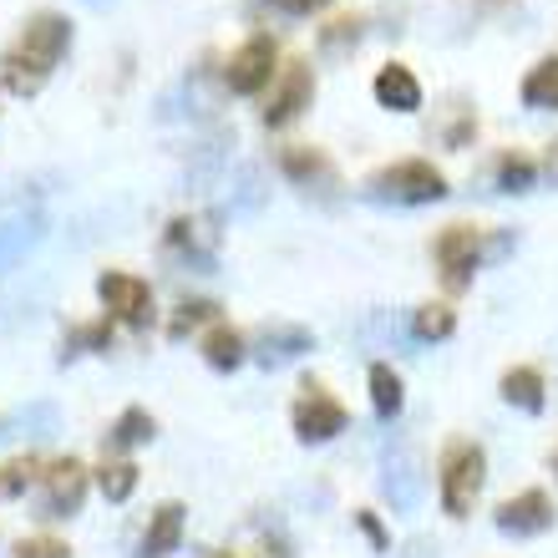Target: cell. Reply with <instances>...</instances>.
<instances>
[{
    "mask_svg": "<svg viewBox=\"0 0 558 558\" xmlns=\"http://www.w3.org/2000/svg\"><path fill=\"white\" fill-rule=\"evenodd\" d=\"M544 173H548V183H558V137L548 143V153H544Z\"/></svg>",
    "mask_w": 558,
    "mask_h": 558,
    "instance_id": "35",
    "label": "cell"
},
{
    "mask_svg": "<svg viewBox=\"0 0 558 558\" xmlns=\"http://www.w3.org/2000/svg\"><path fill=\"white\" fill-rule=\"evenodd\" d=\"M168 244L178 254H189L193 265H214V250H219V219L214 214H183V219L168 223Z\"/></svg>",
    "mask_w": 558,
    "mask_h": 558,
    "instance_id": "13",
    "label": "cell"
},
{
    "mask_svg": "<svg viewBox=\"0 0 558 558\" xmlns=\"http://www.w3.org/2000/svg\"><path fill=\"white\" fill-rule=\"evenodd\" d=\"M204 361L214 371H234L244 361V336H239L234 325H214L204 336Z\"/></svg>",
    "mask_w": 558,
    "mask_h": 558,
    "instance_id": "22",
    "label": "cell"
},
{
    "mask_svg": "<svg viewBox=\"0 0 558 558\" xmlns=\"http://www.w3.org/2000/svg\"><path fill=\"white\" fill-rule=\"evenodd\" d=\"M487 483V457L477 441H452L441 452V508L447 518H468Z\"/></svg>",
    "mask_w": 558,
    "mask_h": 558,
    "instance_id": "3",
    "label": "cell"
},
{
    "mask_svg": "<svg viewBox=\"0 0 558 558\" xmlns=\"http://www.w3.org/2000/svg\"><path fill=\"white\" fill-rule=\"evenodd\" d=\"M554 472H558V452H554Z\"/></svg>",
    "mask_w": 558,
    "mask_h": 558,
    "instance_id": "36",
    "label": "cell"
},
{
    "mask_svg": "<svg viewBox=\"0 0 558 558\" xmlns=\"http://www.w3.org/2000/svg\"><path fill=\"white\" fill-rule=\"evenodd\" d=\"M214 310H219V305H214V300H193V305H183V310H178V320L168 325V336H173V340H183V336H189V330H193V325L214 320Z\"/></svg>",
    "mask_w": 558,
    "mask_h": 558,
    "instance_id": "29",
    "label": "cell"
},
{
    "mask_svg": "<svg viewBox=\"0 0 558 558\" xmlns=\"http://www.w3.org/2000/svg\"><path fill=\"white\" fill-rule=\"evenodd\" d=\"M361 26H366L361 15H345V21H336V26L320 31V46H325V51H345V46L361 41Z\"/></svg>",
    "mask_w": 558,
    "mask_h": 558,
    "instance_id": "28",
    "label": "cell"
},
{
    "mask_svg": "<svg viewBox=\"0 0 558 558\" xmlns=\"http://www.w3.org/2000/svg\"><path fill=\"white\" fill-rule=\"evenodd\" d=\"M147 437H153V416H147L143 407H128V412L112 422V432H107V447H112V452H128V447H143Z\"/></svg>",
    "mask_w": 558,
    "mask_h": 558,
    "instance_id": "23",
    "label": "cell"
},
{
    "mask_svg": "<svg viewBox=\"0 0 558 558\" xmlns=\"http://www.w3.org/2000/svg\"><path fill=\"white\" fill-rule=\"evenodd\" d=\"M426 493V477H422V457L412 447H391L381 457V498L397 508V513H412L416 502Z\"/></svg>",
    "mask_w": 558,
    "mask_h": 558,
    "instance_id": "7",
    "label": "cell"
},
{
    "mask_svg": "<svg viewBox=\"0 0 558 558\" xmlns=\"http://www.w3.org/2000/svg\"><path fill=\"white\" fill-rule=\"evenodd\" d=\"M351 426V412L340 407L330 391L320 386H305V397L294 401V437L300 441H330Z\"/></svg>",
    "mask_w": 558,
    "mask_h": 558,
    "instance_id": "6",
    "label": "cell"
},
{
    "mask_svg": "<svg viewBox=\"0 0 558 558\" xmlns=\"http://www.w3.org/2000/svg\"><path fill=\"white\" fill-rule=\"evenodd\" d=\"M41 518H72L76 508H82V498H87V468L76 462V457H61V462H51V468L41 472Z\"/></svg>",
    "mask_w": 558,
    "mask_h": 558,
    "instance_id": "9",
    "label": "cell"
},
{
    "mask_svg": "<svg viewBox=\"0 0 558 558\" xmlns=\"http://www.w3.org/2000/svg\"><path fill=\"white\" fill-rule=\"evenodd\" d=\"M523 107H533V112L558 107V57H544L529 76H523Z\"/></svg>",
    "mask_w": 558,
    "mask_h": 558,
    "instance_id": "21",
    "label": "cell"
},
{
    "mask_svg": "<svg viewBox=\"0 0 558 558\" xmlns=\"http://www.w3.org/2000/svg\"><path fill=\"white\" fill-rule=\"evenodd\" d=\"M97 294H102L107 315H118V320H122V325H133V330H143V325L153 320V290H147L143 279L118 275V269H107V275L97 279Z\"/></svg>",
    "mask_w": 558,
    "mask_h": 558,
    "instance_id": "8",
    "label": "cell"
},
{
    "mask_svg": "<svg viewBox=\"0 0 558 558\" xmlns=\"http://www.w3.org/2000/svg\"><path fill=\"white\" fill-rule=\"evenodd\" d=\"M432 254H437L441 284H447V290H468L472 275H477V265H483V234L468 229V223H452V229H441L437 234Z\"/></svg>",
    "mask_w": 558,
    "mask_h": 558,
    "instance_id": "4",
    "label": "cell"
},
{
    "mask_svg": "<svg viewBox=\"0 0 558 558\" xmlns=\"http://www.w3.org/2000/svg\"><path fill=\"white\" fill-rule=\"evenodd\" d=\"M36 239H41V214H15L0 223V269L21 265L36 250Z\"/></svg>",
    "mask_w": 558,
    "mask_h": 558,
    "instance_id": "18",
    "label": "cell"
},
{
    "mask_svg": "<svg viewBox=\"0 0 558 558\" xmlns=\"http://www.w3.org/2000/svg\"><path fill=\"white\" fill-rule=\"evenodd\" d=\"M265 5H275L279 15H310V11H320V5H330V0H265Z\"/></svg>",
    "mask_w": 558,
    "mask_h": 558,
    "instance_id": "32",
    "label": "cell"
},
{
    "mask_svg": "<svg viewBox=\"0 0 558 558\" xmlns=\"http://www.w3.org/2000/svg\"><path fill=\"white\" fill-rule=\"evenodd\" d=\"M457 330V315L447 305H422L412 315V340H422V345H437V340H447Z\"/></svg>",
    "mask_w": 558,
    "mask_h": 558,
    "instance_id": "25",
    "label": "cell"
},
{
    "mask_svg": "<svg viewBox=\"0 0 558 558\" xmlns=\"http://www.w3.org/2000/svg\"><path fill=\"white\" fill-rule=\"evenodd\" d=\"M178 538H183V502H162L153 523H147L143 544H137V558H168L178 548Z\"/></svg>",
    "mask_w": 558,
    "mask_h": 558,
    "instance_id": "17",
    "label": "cell"
},
{
    "mask_svg": "<svg viewBox=\"0 0 558 558\" xmlns=\"http://www.w3.org/2000/svg\"><path fill=\"white\" fill-rule=\"evenodd\" d=\"M493 523H498V533H508V538H538V533L554 529V502H548V493L529 487V493H518V498L502 502Z\"/></svg>",
    "mask_w": 558,
    "mask_h": 558,
    "instance_id": "11",
    "label": "cell"
},
{
    "mask_svg": "<svg viewBox=\"0 0 558 558\" xmlns=\"http://www.w3.org/2000/svg\"><path fill=\"white\" fill-rule=\"evenodd\" d=\"M15 558H72V548L61 544V538H26V544L15 548Z\"/></svg>",
    "mask_w": 558,
    "mask_h": 558,
    "instance_id": "31",
    "label": "cell"
},
{
    "mask_svg": "<svg viewBox=\"0 0 558 558\" xmlns=\"http://www.w3.org/2000/svg\"><path fill=\"white\" fill-rule=\"evenodd\" d=\"M533 178H538V168H533L523 153H502V158L493 162V183H498V193H529Z\"/></svg>",
    "mask_w": 558,
    "mask_h": 558,
    "instance_id": "24",
    "label": "cell"
},
{
    "mask_svg": "<svg viewBox=\"0 0 558 558\" xmlns=\"http://www.w3.org/2000/svg\"><path fill=\"white\" fill-rule=\"evenodd\" d=\"M82 345H87V351H107V345H112V325H82V330H72V340H66V351L61 355H76L82 351Z\"/></svg>",
    "mask_w": 558,
    "mask_h": 558,
    "instance_id": "30",
    "label": "cell"
},
{
    "mask_svg": "<svg viewBox=\"0 0 558 558\" xmlns=\"http://www.w3.org/2000/svg\"><path fill=\"white\" fill-rule=\"evenodd\" d=\"M66 46H72V21H66V15H57V11L31 15L26 31H21V41L0 57V82H5V92L36 97V92L51 82L57 61L66 57Z\"/></svg>",
    "mask_w": 558,
    "mask_h": 558,
    "instance_id": "1",
    "label": "cell"
},
{
    "mask_svg": "<svg viewBox=\"0 0 558 558\" xmlns=\"http://www.w3.org/2000/svg\"><path fill=\"white\" fill-rule=\"evenodd\" d=\"M366 381H371V407H376V416H381V422H397L401 407H407V397H401V376L386 366V361H376Z\"/></svg>",
    "mask_w": 558,
    "mask_h": 558,
    "instance_id": "20",
    "label": "cell"
},
{
    "mask_svg": "<svg viewBox=\"0 0 558 558\" xmlns=\"http://www.w3.org/2000/svg\"><path fill=\"white\" fill-rule=\"evenodd\" d=\"M355 523H361V533H366V538H371V544H376V548H381V554H391V544H386V529H381V523H376V518H371V513H361V518H355Z\"/></svg>",
    "mask_w": 558,
    "mask_h": 558,
    "instance_id": "33",
    "label": "cell"
},
{
    "mask_svg": "<svg viewBox=\"0 0 558 558\" xmlns=\"http://www.w3.org/2000/svg\"><path fill=\"white\" fill-rule=\"evenodd\" d=\"M97 483H102V498L107 502H128V498H133V487H137V468H133V462H107Z\"/></svg>",
    "mask_w": 558,
    "mask_h": 558,
    "instance_id": "26",
    "label": "cell"
},
{
    "mask_svg": "<svg viewBox=\"0 0 558 558\" xmlns=\"http://www.w3.org/2000/svg\"><path fill=\"white\" fill-rule=\"evenodd\" d=\"M219 558H294V554L269 523H244V529L219 548Z\"/></svg>",
    "mask_w": 558,
    "mask_h": 558,
    "instance_id": "16",
    "label": "cell"
},
{
    "mask_svg": "<svg viewBox=\"0 0 558 558\" xmlns=\"http://www.w3.org/2000/svg\"><path fill=\"white\" fill-rule=\"evenodd\" d=\"M275 61H279V46L269 41V36H250V41L229 57V66H223V87L239 92V97L265 92L269 76H275Z\"/></svg>",
    "mask_w": 558,
    "mask_h": 558,
    "instance_id": "5",
    "label": "cell"
},
{
    "mask_svg": "<svg viewBox=\"0 0 558 558\" xmlns=\"http://www.w3.org/2000/svg\"><path fill=\"white\" fill-rule=\"evenodd\" d=\"M279 168H284V178H290L294 189L315 193V198H336V189H340L336 162L325 158L320 147H284V158H279Z\"/></svg>",
    "mask_w": 558,
    "mask_h": 558,
    "instance_id": "12",
    "label": "cell"
},
{
    "mask_svg": "<svg viewBox=\"0 0 558 558\" xmlns=\"http://www.w3.org/2000/svg\"><path fill=\"white\" fill-rule=\"evenodd\" d=\"M502 401H513L518 412H544V371L513 366L502 376Z\"/></svg>",
    "mask_w": 558,
    "mask_h": 558,
    "instance_id": "19",
    "label": "cell"
},
{
    "mask_svg": "<svg viewBox=\"0 0 558 558\" xmlns=\"http://www.w3.org/2000/svg\"><path fill=\"white\" fill-rule=\"evenodd\" d=\"M371 92H376V102H381L386 112H416V107H422V82H416L412 66H401V61L381 66L376 82H371Z\"/></svg>",
    "mask_w": 558,
    "mask_h": 558,
    "instance_id": "15",
    "label": "cell"
},
{
    "mask_svg": "<svg viewBox=\"0 0 558 558\" xmlns=\"http://www.w3.org/2000/svg\"><path fill=\"white\" fill-rule=\"evenodd\" d=\"M310 345H315V336H310L305 325H265V330H259V345H254V361L279 371V366H290V361H300Z\"/></svg>",
    "mask_w": 558,
    "mask_h": 558,
    "instance_id": "14",
    "label": "cell"
},
{
    "mask_svg": "<svg viewBox=\"0 0 558 558\" xmlns=\"http://www.w3.org/2000/svg\"><path fill=\"white\" fill-rule=\"evenodd\" d=\"M386 558H437V544L432 538H412L407 548H397V554H386Z\"/></svg>",
    "mask_w": 558,
    "mask_h": 558,
    "instance_id": "34",
    "label": "cell"
},
{
    "mask_svg": "<svg viewBox=\"0 0 558 558\" xmlns=\"http://www.w3.org/2000/svg\"><path fill=\"white\" fill-rule=\"evenodd\" d=\"M310 97H315V72H310L305 61H290L284 76H279V87L269 92V102H265V128H290L310 107Z\"/></svg>",
    "mask_w": 558,
    "mask_h": 558,
    "instance_id": "10",
    "label": "cell"
},
{
    "mask_svg": "<svg viewBox=\"0 0 558 558\" xmlns=\"http://www.w3.org/2000/svg\"><path fill=\"white\" fill-rule=\"evenodd\" d=\"M366 198H376V204L422 208V204L447 198V178H441V168H432L426 158H407V162L381 168V173H371L366 178Z\"/></svg>",
    "mask_w": 558,
    "mask_h": 558,
    "instance_id": "2",
    "label": "cell"
},
{
    "mask_svg": "<svg viewBox=\"0 0 558 558\" xmlns=\"http://www.w3.org/2000/svg\"><path fill=\"white\" fill-rule=\"evenodd\" d=\"M36 477V462L31 457H15V462H0V498H21Z\"/></svg>",
    "mask_w": 558,
    "mask_h": 558,
    "instance_id": "27",
    "label": "cell"
}]
</instances>
